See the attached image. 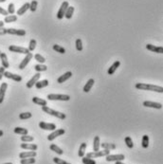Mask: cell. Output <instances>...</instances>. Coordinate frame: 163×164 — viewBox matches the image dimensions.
<instances>
[{
	"label": "cell",
	"instance_id": "6da1fadb",
	"mask_svg": "<svg viewBox=\"0 0 163 164\" xmlns=\"http://www.w3.org/2000/svg\"><path fill=\"white\" fill-rule=\"evenodd\" d=\"M136 88L139 90H148V91H155V92L162 93L163 87L159 86H155V84H149L144 83H138L136 84Z\"/></svg>",
	"mask_w": 163,
	"mask_h": 164
},
{
	"label": "cell",
	"instance_id": "7a4b0ae2",
	"mask_svg": "<svg viewBox=\"0 0 163 164\" xmlns=\"http://www.w3.org/2000/svg\"><path fill=\"white\" fill-rule=\"evenodd\" d=\"M42 110H43L45 113H47L48 115H51V116L56 117V118H58V119H61V120H65V119H66V114H64V113H62V112H59V111L51 109V108L48 107L47 105H46V106H42Z\"/></svg>",
	"mask_w": 163,
	"mask_h": 164
},
{
	"label": "cell",
	"instance_id": "3957f363",
	"mask_svg": "<svg viewBox=\"0 0 163 164\" xmlns=\"http://www.w3.org/2000/svg\"><path fill=\"white\" fill-rule=\"evenodd\" d=\"M48 99L50 101H69L70 96L69 95H65V94H48Z\"/></svg>",
	"mask_w": 163,
	"mask_h": 164
},
{
	"label": "cell",
	"instance_id": "277c9868",
	"mask_svg": "<svg viewBox=\"0 0 163 164\" xmlns=\"http://www.w3.org/2000/svg\"><path fill=\"white\" fill-rule=\"evenodd\" d=\"M110 150H106L104 149L103 151H96V152H91V153H87L86 157H90V159H96V157H106L107 155H109Z\"/></svg>",
	"mask_w": 163,
	"mask_h": 164
},
{
	"label": "cell",
	"instance_id": "5b68a950",
	"mask_svg": "<svg viewBox=\"0 0 163 164\" xmlns=\"http://www.w3.org/2000/svg\"><path fill=\"white\" fill-rule=\"evenodd\" d=\"M9 50L12 52H16V53H22V54H26L27 55L28 53H30V50L26 48L23 47H18V46H14L12 45L9 47Z\"/></svg>",
	"mask_w": 163,
	"mask_h": 164
},
{
	"label": "cell",
	"instance_id": "8992f818",
	"mask_svg": "<svg viewBox=\"0 0 163 164\" xmlns=\"http://www.w3.org/2000/svg\"><path fill=\"white\" fill-rule=\"evenodd\" d=\"M68 6H69V3H68L67 1H64L63 3H62L59 11H58V12H57V18L58 19H63L64 18L65 14H66Z\"/></svg>",
	"mask_w": 163,
	"mask_h": 164
},
{
	"label": "cell",
	"instance_id": "52a82bcc",
	"mask_svg": "<svg viewBox=\"0 0 163 164\" xmlns=\"http://www.w3.org/2000/svg\"><path fill=\"white\" fill-rule=\"evenodd\" d=\"M125 159L124 155L122 154H118V155H107L106 156V161H122Z\"/></svg>",
	"mask_w": 163,
	"mask_h": 164
},
{
	"label": "cell",
	"instance_id": "ba28073f",
	"mask_svg": "<svg viewBox=\"0 0 163 164\" xmlns=\"http://www.w3.org/2000/svg\"><path fill=\"white\" fill-rule=\"evenodd\" d=\"M39 127L43 130H50V131H54L56 129V125L54 123H48L45 122V121L39 122Z\"/></svg>",
	"mask_w": 163,
	"mask_h": 164
},
{
	"label": "cell",
	"instance_id": "9c48e42d",
	"mask_svg": "<svg viewBox=\"0 0 163 164\" xmlns=\"http://www.w3.org/2000/svg\"><path fill=\"white\" fill-rule=\"evenodd\" d=\"M65 132H66V131H65V129H57V130H55L54 132H52L50 135L48 136V140H50V142H51V140H53L56 139L57 137L64 135Z\"/></svg>",
	"mask_w": 163,
	"mask_h": 164
},
{
	"label": "cell",
	"instance_id": "30bf717a",
	"mask_svg": "<svg viewBox=\"0 0 163 164\" xmlns=\"http://www.w3.org/2000/svg\"><path fill=\"white\" fill-rule=\"evenodd\" d=\"M32 57H33V55H32L31 52L30 53H28L27 55H26V57L22 60L20 65H19V68H20V69H24V68L28 65V64L30 63V61L32 59Z\"/></svg>",
	"mask_w": 163,
	"mask_h": 164
},
{
	"label": "cell",
	"instance_id": "8fae6325",
	"mask_svg": "<svg viewBox=\"0 0 163 164\" xmlns=\"http://www.w3.org/2000/svg\"><path fill=\"white\" fill-rule=\"evenodd\" d=\"M143 105H144L145 107L156 108V109H161L162 108V104L160 103H155V101H143Z\"/></svg>",
	"mask_w": 163,
	"mask_h": 164
},
{
	"label": "cell",
	"instance_id": "7c38bea8",
	"mask_svg": "<svg viewBox=\"0 0 163 164\" xmlns=\"http://www.w3.org/2000/svg\"><path fill=\"white\" fill-rule=\"evenodd\" d=\"M4 76L6 78H8V79H11V80H14L15 82H18V83L22 81V77L20 76V75L14 74V73H12V72H10V71H5L4 72Z\"/></svg>",
	"mask_w": 163,
	"mask_h": 164
},
{
	"label": "cell",
	"instance_id": "4fadbf2b",
	"mask_svg": "<svg viewBox=\"0 0 163 164\" xmlns=\"http://www.w3.org/2000/svg\"><path fill=\"white\" fill-rule=\"evenodd\" d=\"M41 77V74H40V72H38V73H36L35 75H33V77H32L30 81L28 82L27 83V87L28 88H31V87H33V86L35 84L37 83V82L39 81V79H40Z\"/></svg>",
	"mask_w": 163,
	"mask_h": 164
},
{
	"label": "cell",
	"instance_id": "5bb4252c",
	"mask_svg": "<svg viewBox=\"0 0 163 164\" xmlns=\"http://www.w3.org/2000/svg\"><path fill=\"white\" fill-rule=\"evenodd\" d=\"M6 32L9 34L12 35H18V36H24L26 35V31L24 29H8Z\"/></svg>",
	"mask_w": 163,
	"mask_h": 164
},
{
	"label": "cell",
	"instance_id": "9a60e30c",
	"mask_svg": "<svg viewBox=\"0 0 163 164\" xmlns=\"http://www.w3.org/2000/svg\"><path fill=\"white\" fill-rule=\"evenodd\" d=\"M7 88H8V84L7 83H2L1 84V86H0V103H2L3 101H4Z\"/></svg>",
	"mask_w": 163,
	"mask_h": 164
},
{
	"label": "cell",
	"instance_id": "2e32d148",
	"mask_svg": "<svg viewBox=\"0 0 163 164\" xmlns=\"http://www.w3.org/2000/svg\"><path fill=\"white\" fill-rule=\"evenodd\" d=\"M146 48L150 51L156 52V53H163V48L162 47H156L155 45L148 44V45H146Z\"/></svg>",
	"mask_w": 163,
	"mask_h": 164
},
{
	"label": "cell",
	"instance_id": "e0dca14e",
	"mask_svg": "<svg viewBox=\"0 0 163 164\" xmlns=\"http://www.w3.org/2000/svg\"><path fill=\"white\" fill-rule=\"evenodd\" d=\"M37 153L35 151H28V152H22L19 154L20 159H28V157H35Z\"/></svg>",
	"mask_w": 163,
	"mask_h": 164
},
{
	"label": "cell",
	"instance_id": "ac0fdd59",
	"mask_svg": "<svg viewBox=\"0 0 163 164\" xmlns=\"http://www.w3.org/2000/svg\"><path fill=\"white\" fill-rule=\"evenodd\" d=\"M71 76H72V72H71V71H67V72H66V73H65L64 75H62V76H60L59 78H58L57 82H58L59 84H63V83H65L66 81H67L68 79H70Z\"/></svg>",
	"mask_w": 163,
	"mask_h": 164
},
{
	"label": "cell",
	"instance_id": "d6986e66",
	"mask_svg": "<svg viewBox=\"0 0 163 164\" xmlns=\"http://www.w3.org/2000/svg\"><path fill=\"white\" fill-rule=\"evenodd\" d=\"M0 60H1L3 67H5V68L10 67V63L8 61V57H7V55L4 53V52H1V53H0Z\"/></svg>",
	"mask_w": 163,
	"mask_h": 164
},
{
	"label": "cell",
	"instance_id": "ffe728a7",
	"mask_svg": "<svg viewBox=\"0 0 163 164\" xmlns=\"http://www.w3.org/2000/svg\"><path fill=\"white\" fill-rule=\"evenodd\" d=\"M21 148L26 149V150H30V151H36L38 146L36 144H33V143H22Z\"/></svg>",
	"mask_w": 163,
	"mask_h": 164
},
{
	"label": "cell",
	"instance_id": "44dd1931",
	"mask_svg": "<svg viewBox=\"0 0 163 164\" xmlns=\"http://www.w3.org/2000/svg\"><path fill=\"white\" fill-rule=\"evenodd\" d=\"M120 61L114 62L113 65L109 67L108 71H107V73H108V75H113V74L116 72V70L118 69V67H120Z\"/></svg>",
	"mask_w": 163,
	"mask_h": 164
},
{
	"label": "cell",
	"instance_id": "7402d4cb",
	"mask_svg": "<svg viewBox=\"0 0 163 164\" xmlns=\"http://www.w3.org/2000/svg\"><path fill=\"white\" fill-rule=\"evenodd\" d=\"M94 83H95V81H94V79H89L88 81H87V83L86 84V86H84V91L86 93L89 92V91L91 90V88H92V86H94Z\"/></svg>",
	"mask_w": 163,
	"mask_h": 164
},
{
	"label": "cell",
	"instance_id": "603a6c76",
	"mask_svg": "<svg viewBox=\"0 0 163 164\" xmlns=\"http://www.w3.org/2000/svg\"><path fill=\"white\" fill-rule=\"evenodd\" d=\"M30 10V3H25V4L22 5V7L17 11V14L18 15H23L26 12Z\"/></svg>",
	"mask_w": 163,
	"mask_h": 164
},
{
	"label": "cell",
	"instance_id": "cb8c5ba5",
	"mask_svg": "<svg viewBox=\"0 0 163 164\" xmlns=\"http://www.w3.org/2000/svg\"><path fill=\"white\" fill-rule=\"evenodd\" d=\"M100 147H101L100 137L99 136H96L95 137H94V140H93V150H94V152H96V151H99L100 150Z\"/></svg>",
	"mask_w": 163,
	"mask_h": 164
},
{
	"label": "cell",
	"instance_id": "d4e9b609",
	"mask_svg": "<svg viewBox=\"0 0 163 164\" xmlns=\"http://www.w3.org/2000/svg\"><path fill=\"white\" fill-rule=\"evenodd\" d=\"M32 101L34 103L38 104V105H41V106H46L47 105V101L41 99V98H38V97H33L32 98Z\"/></svg>",
	"mask_w": 163,
	"mask_h": 164
},
{
	"label": "cell",
	"instance_id": "484cf974",
	"mask_svg": "<svg viewBox=\"0 0 163 164\" xmlns=\"http://www.w3.org/2000/svg\"><path fill=\"white\" fill-rule=\"evenodd\" d=\"M48 84H50V82L48 80H42V81H38L37 83L35 84V86H36L37 89H41V88L48 86Z\"/></svg>",
	"mask_w": 163,
	"mask_h": 164
},
{
	"label": "cell",
	"instance_id": "4316f807",
	"mask_svg": "<svg viewBox=\"0 0 163 164\" xmlns=\"http://www.w3.org/2000/svg\"><path fill=\"white\" fill-rule=\"evenodd\" d=\"M74 11H75V8L74 7H72V6H68L66 14H65V17H66L67 19H70L73 16Z\"/></svg>",
	"mask_w": 163,
	"mask_h": 164
},
{
	"label": "cell",
	"instance_id": "83f0119b",
	"mask_svg": "<svg viewBox=\"0 0 163 164\" xmlns=\"http://www.w3.org/2000/svg\"><path fill=\"white\" fill-rule=\"evenodd\" d=\"M86 146H87V144L86 142H83L81 144V146L79 148V152H78V155H79L80 157H84V154H86Z\"/></svg>",
	"mask_w": 163,
	"mask_h": 164
},
{
	"label": "cell",
	"instance_id": "f1b7e54d",
	"mask_svg": "<svg viewBox=\"0 0 163 164\" xmlns=\"http://www.w3.org/2000/svg\"><path fill=\"white\" fill-rule=\"evenodd\" d=\"M50 148L51 151H53V152H55V153L58 154V155H60V156L64 154V151L62 150L60 147H58L56 144H51V145L50 146Z\"/></svg>",
	"mask_w": 163,
	"mask_h": 164
},
{
	"label": "cell",
	"instance_id": "f546056e",
	"mask_svg": "<svg viewBox=\"0 0 163 164\" xmlns=\"http://www.w3.org/2000/svg\"><path fill=\"white\" fill-rule=\"evenodd\" d=\"M14 132L15 134H19V135H28V129H26V128H22V127H15L14 130Z\"/></svg>",
	"mask_w": 163,
	"mask_h": 164
},
{
	"label": "cell",
	"instance_id": "4dcf8cb0",
	"mask_svg": "<svg viewBox=\"0 0 163 164\" xmlns=\"http://www.w3.org/2000/svg\"><path fill=\"white\" fill-rule=\"evenodd\" d=\"M21 164H34L35 159L34 157H28V159H21L20 160Z\"/></svg>",
	"mask_w": 163,
	"mask_h": 164
},
{
	"label": "cell",
	"instance_id": "1f68e13d",
	"mask_svg": "<svg viewBox=\"0 0 163 164\" xmlns=\"http://www.w3.org/2000/svg\"><path fill=\"white\" fill-rule=\"evenodd\" d=\"M16 20H17V16L11 14L9 16H6L4 19V23H12V22H15Z\"/></svg>",
	"mask_w": 163,
	"mask_h": 164
},
{
	"label": "cell",
	"instance_id": "d6a6232c",
	"mask_svg": "<svg viewBox=\"0 0 163 164\" xmlns=\"http://www.w3.org/2000/svg\"><path fill=\"white\" fill-rule=\"evenodd\" d=\"M102 148L106 149V150H114L116 149V145L114 143H102L101 144Z\"/></svg>",
	"mask_w": 163,
	"mask_h": 164
},
{
	"label": "cell",
	"instance_id": "836d02e7",
	"mask_svg": "<svg viewBox=\"0 0 163 164\" xmlns=\"http://www.w3.org/2000/svg\"><path fill=\"white\" fill-rule=\"evenodd\" d=\"M52 48H53V50L56 51V52H59V53H61V54H65V53H66V50H65L63 47H61L60 45H53Z\"/></svg>",
	"mask_w": 163,
	"mask_h": 164
},
{
	"label": "cell",
	"instance_id": "e575fe53",
	"mask_svg": "<svg viewBox=\"0 0 163 164\" xmlns=\"http://www.w3.org/2000/svg\"><path fill=\"white\" fill-rule=\"evenodd\" d=\"M141 145L143 148H147L149 146V137L147 135H144L142 137V140H141Z\"/></svg>",
	"mask_w": 163,
	"mask_h": 164
},
{
	"label": "cell",
	"instance_id": "d590c367",
	"mask_svg": "<svg viewBox=\"0 0 163 164\" xmlns=\"http://www.w3.org/2000/svg\"><path fill=\"white\" fill-rule=\"evenodd\" d=\"M32 117V114L31 112H24V113H20L19 115V119L20 120H28L31 119Z\"/></svg>",
	"mask_w": 163,
	"mask_h": 164
},
{
	"label": "cell",
	"instance_id": "8d00e7d4",
	"mask_svg": "<svg viewBox=\"0 0 163 164\" xmlns=\"http://www.w3.org/2000/svg\"><path fill=\"white\" fill-rule=\"evenodd\" d=\"M34 69L36 70L37 72H42V71H46L48 69V67L47 65H41V64H39V65H36L34 67Z\"/></svg>",
	"mask_w": 163,
	"mask_h": 164
},
{
	"label": "cell",
	"instance_id": "74e56055",
	"mask_svg": "<svg viewBox=\"0 0 163 164\" xmlns=\"http://www.w3.org/2000/svg\"><path fill=\"white\" fill-rule=\"evenodd\" d=\"M84 164H96V161L93 159H90V157H83V159H82Z\"/></svg>",
	"mask_w": 163,
	"mask_h": 164
},
{
	"label": "cell",
	"instance_id": "f35d334b",
	"mask_svg": "<svg viewBox=\"0 0 163 164\" xmlns=\"http://www.w3.org/2000/svg\"><path fill=\"white\" fill-rule=\"evenodd\" d=\"M33 137L32 136H29V135H23L21 137V140L24 142H33Z\"/></svg>",
	"mask_w": 163,
	"mask_h": 164
},
{
	"label": "cell",
	"instance_id": "ab89813d",
	"mask_svg": "<svg viewBox=\"0 0 163 164\" xmlns=\"http://www.w3.org/2000/svg\"><path fill=\"white\" fill-rule=\"evenodd\" d=\"M75 46H76V50L78 51H82L83 50V42H82L81 39H76V42H75Z\"/></svg>",
	"mask_w": 163,
	"mask_h": 164
},
{
	"label": "cell",
	"instance_id": "60d3db41",
	"mask_svg": "<svg viewBox=\"0 0 163 164\" xmlns=\"http://www.w3.org/2000/svg\"><path fill=\"white\" fill-rule=\"evenodd\" d=\"M35 48H36V40H34V39H31V42H30V45H29V48L28 50L31 51H33L35 50Z\"/></svg>",
	"mask_w": 163,
	"mask_h": 164
},
{
	"label": "cell",
	"instance_id": "b9f144b4",
	"mask_svg": "<svg viewBox=\"0 0 163 164\" xmlns=\"http://www.w3.org/2000/svg\"><path fill=\"white\" fill-rule=\"evenodd\" d=\"M37 5H38V2L36 1V0H32V1L30 3V10L33 12L36 11L37 9Z\"/></svg>",
	"mask_w": 163,
	"mask_h": 164
},
{
	"label": "cell",
	"instance_id": "7bdbcfd3",
	"mask_svg": "<svg viewBox=\"0 0 163 164\" xmlns=\"http://www.w3.org/2000/svg\"><path fill=\"white\" fill-rule=\"evenodd\" d=\"M34 59H35V60H36L37 62H39L40 64H44L45 62H46V59H45L43 56H42L41 54H39V53H37V54L34 55Z\"/></svg>",
	"mask_w": 163,
	"mask_h": 164
},
{
	"label": "cell",
	"instance_id": "ee69618b",
	"mask_svg": "<svg viewBox=\"0 0 163 164\" xmlns=\"http://www.w3.org/2000/svg\"><path fill=\"white\" fill-rule=\"evenodd\" d=\"M125 143H126L127 147H128V148H130V149H132L133 147H134L133 140H132V139L130 137H125Z\"/></svg>",
	"mask_w": 163,
	"mask_h": 164
},
{
	"label": "cell",
	"instance_id": "f6af8a7d",
	"mask_svg": "<svg viewBox=\"0 0 163 164\" xmlns=\"http://www.w3.org/2000/svg\"><path fill=\"white\" fill-rule=\"evenodd\" d=\"M8 14H14V12H15V10H14V3H10L9 6H8Z\"/></svg>",
	"mask_w": 163,
	"mask_h": 164
},
{
	"label": "cell",
	"instance_id": "bcb514c9",
	"mask_svg": "<svg viewBox=\"0 0 163 164\" xmlns=\"http://www.w3.org/2000/svg\"><path fill=\"white\" fill-rule=\"evenodd\" d=\"M53 161L56 164H67V161H65V160H63L62 159H59V157H54Z\"/></svg>",
	"mask_w": 163,
	"mask_h": 164
},
{
	"label": "cell",
	"instance_id": "7dc6e473",
	"mask_svg": "<svg viewBox=\"0 0 163 164\" xmlns=\"http://www.w3.org/2000/svg\"><path fill=\"white\" fill-rule=\"evenodd\" d=\"M5 69H6V68H5V67H0V80H1V79L3 78V76H4Z\"/></svg>",
	"mask_w": 163,
	"mask_h": 164
},
{
	"label": "cell",
	"instance_id": "c3c4849f",
	"mask_svg": "<svg viewBox=\"0 0 163 164\" xmlns=\"http://www.w3.org/2000/svg\"><path fill=\"white\" fill-rule=\"evenodd\" d=\"M0 14H2V15H7V14H8V12L6 11V10L3 9V8L0 7Z\"/></svg>",
	"mask_w": 163,
	"mask_h": 164
},
{
	"label": "cell",
	"instance_id": "681fc988",
	"mask_svg": "<svg viewBox=\"0 0 163 164\" xmlns=\"http://www.w3.org/2000/svg\"><path fill=\"white\" fill-rule=\"evenodd\" d=\"M3 26H4V22H3V21H0V28H2Z\"/></svg>",
	"mask_w": 163,
	"mask_h": 164
},
{
	"label": "cell",
	"instance_id": "f907efd6",
	"mask_svg": "<svg viewBox=\"0 0 163 164\" xmlns=\"http://www.w3.org/2000/svg\"><path fill=\"white\" fill-rule=\"evenodd\" d=\"M116 164H124V163L122 161H116Z\"/></svg>",
	"mask_w": 163,
	"mask_h": 164
},
{
	"label": "cell",
	"instance_id": "816d5d0a",
	"mask_svg": "<svg viewBox=\"0 0 163 164\" xmlns=\"http://www.w3.org/2000/svg\"><path fill=\"white\" fill-rule=\"evenodd\" d=\"M2 136H3V131L0 130V137H2Z\"/></svg>",
	"mask_w": 163,
	"mask_h": 164
},
{
	"label": "cell",
	"instance_id": "f5cc1de1",
	"mask_svg": "<svg viewBox=\"0 0 163 164\" xmlns=\"http://www.w3.org/2000/svg\"><path fill=\"white\" fill-rule=\"evenodd\" d=\"M3 2H6V0H0V3H3Z\"/></svg>",
	"mask_w": 163,
	"mask_h": 164
},
{
	"label": "cell",
	"instance_id": "db71d44e",
	"mask_svg": "<svg viewBox=\"0 0 163 164\" xmlns=\"http://www.w3.org/2000/svg\"><path fill=\"white\" fill-rule=\"evenodd\" d=\"M4 164H12V163H11V162H9V163H4Z\"/></svg>",
	"mask_w": 163,
	"mask_h": 164
},
{
	"label": "cell",
	"instance_id": "11a10c76",
	"mask_svg": "<svg viewBox=\"0 0 163 164\" xmlns=\"http://www.w3.org/2000/svg\"><path fill=\"white\" fill-rule=\"evenodd\" d=\"M67 164H70V163H68V162H67Z\"/></svg>",
	"mask_w": 163,
	"mask_h": 164
},
{
	"label": "cell",
	"instance_id": "9f6ffc18",
	"mask_svg": "<svg viewBox=\"0 0 163 164\" xmlns=\"http://www.w3.org/2000/svg\"><path fill=\"white\" fill-rule=\"evenodd\" d=\"M0 53H1V51H0Z\"/></svg>",
	"mask_w": 163,
	"mask_h": 164
}]
</instances>
